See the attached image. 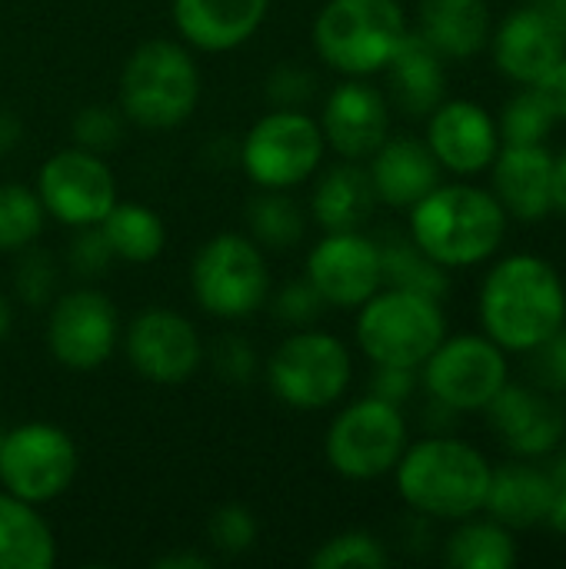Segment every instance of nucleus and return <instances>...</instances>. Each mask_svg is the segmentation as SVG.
<instances>
[{
    "mask_svg": "<svg viewBox=\"0 0 566 569\" xmlns=\"http://www.w3.org/2000/svg\"><path fill=\"white\" fill-rule=\"evenodd\" d=\"M354 377L350 350L344 340L324 330L297 327L277 343L267 363V383L274 397L294 410H327L334 407Z\"/></svg>",
    "mask_w": 566,
    "mask_h": 569,
    "instance_id": "obj_8",
    "label": "nucleus"
},
{
    "mask_svg": "<svg viewBox=\"0 0 566 569\" xmlns=\"http://www.w3.org/2000/svg\"><path fill=\"white\" fill-rule=\"evenodd\" d=\"M324 150L320 120L297 107H277L247 130L240 163L260 190H294L320 170Z\"/></svg>",
    "mask_w": 566,
    "mask_h": 569,
    "instance_id": "obj_9",
    "label": "nucleus"
},
{
    "mask_svg": "<svg viewBox=\"0 0 566 569\" xmlns=\"http://www.w3.org/2000/svg\"><path fill=\"white\" fill-rule=\"evenodd\" d=\"M10 323H13V310H10L7 297L0 293V343H3V340H7V333H10Z\"/></svg>",
    "mask_w": 566,
    "mask_h": 569,
    "instance_id": "obj_50",
    "label": "nucleus"
},
{
    "mask_svg": "<svg viewBox=\"0 0 566 569\" xmlns=\"http://www.w3.org/2000/svg\"><path fill=\"white\" fill-rule=\"evenodd\" d=\"M444 313L437 300L410 293V290H377L367 303H360L357 317V343L380 367H424V360L444 340Z\"/></svg>",
    "mask_w": 566,
    "mask_h": 569,
    "instance_id": "obj_7",
    "label": "nucleus"
},
{
    "mask_svg": "<svg viewBox=\"0 0 566 569\" xmlns=\"http://www.w3.org/2000/svg\"><path fill=\"white\" fill-rule=\"evenodd\" d=\"M550 480H554V483H566V447H564V453L557 457L554 470H550Z\"/></svg>",
    "mask_w": 566,
    "mask_h": 569,
    "instance_id": "obj_51",
    "label": "nucleus"
},
{
    "mask_svg": "<svg viewBox=\"0 0 566 569\" xmlns=\"http://www.w3.org/2000/svg\"><path fill=\"white\" fill-rule=\"evenodd\" d=\"M310 37L327 67L347 77H367L390 63L407 37V17L397 0H327Z\"/></svg>",
    "mask_w": 566,
    "mask_h": 569,
    "instance_id": "obj_5",
    "label": "nucleus"
},
{
    "mask_svg": "<svg viewBox=\"0 0 566 569\" xmlns=\"http://www.w3.org/2000/svg\"><path fill=\"white\" fill-rule=\"evenodd\" d=\"M123 110L117 107H107V103H90L83 107L73 123H70V133H73V147H83L90 153H110L120 147L123 140Z\"/></svg>",
    "mask_w": 566,
    "mask_h": 569,
    "instance_id": "obj_37",
    "label": "nucleus"
},
{
    "mask_svg": "<svg viewBox=\"0 0 566 569\" xmlns=\"http://www.w3.org/2000/svg\"><path fill=\"white\" fill-rule=\"evenodd\" d=\"M13 290L20 297V303L27 307H47L57 300V263L47 250L40 247H27L20 250L17 270H13Z\"/></svg>",
    "mask_w": 566,
    "mask_h": 569,
    "instance_id": "obj_38",
    "label": "nucleus"
},
{
    "mask_svg": "<svg viewBox=\"0 0 566 569\" xmlns=\"http://www.w3.org/2000/svg\"><path fill=\"white\" fill-rule=\"evenodd\" d=\"M20 137H23V120L13 110H3L0 107V153L17 150Z\"/></svg>",
    "mask_w": 566,
    "mask_h": 569,
    "instance_id": "obj_47",
    "label": "nucleus"
},
{
    "mask_svg": "<svg viewBox=\"0 0 566 569\" xmlns=\"http://www.w3.org/2000/svg\"><path fill=\"white\" fill-rule=\"evenodd\" d=\"M564 47L566 30L544 7L517 10L497 33V67L520 83H537L564 57Z\"/></svg>",
    "mask_w": 566,
    "mask_h": 569,
    "instance_id": "obj_20",
    "label": "nucleus"
},
{
    "mask_svg": "<svg viewBox=\"0 0 566 569\" xmlns=\"http://www.w3.org/2000/svg\"><path fill=\"white\" fill-rule=\"evenodd\" d=\"M554 207H560L566 213V153L560 160H554Z\"/></svg>",
    "mask_w": 566,
    "mask_h": 569,
    "instance_id": "obj_49",
    "label": "nucleus"
},
{
    "mask_svg": "<svg viewBox=\"0 0 566 569\" xmlns=\"http://www.w3.org/2000/svg\"><path fill=\"white\" fill-rule=\"evenodd\" d=\"M424 383L450 410H484L507 383V360L494 340L457 337L424 360Z\"/></svg>",
    "mask_w": 566,
    "mask_h": 569,
    "instance_id": "obj_15",
    "label": "nucleus"
},
{
    "mask_svg": "<svg viewBox=\"0 0 566 569\" xmlns=\"http://www.w3.org/2000/svg\"><path fill=\"white\" fill-rule=\"evenodd\" d=\"M490 13L484 0H424L420 33L440 57H470L484 47Z\"/></svg>",
    "mask_w": 566,
    "mask_h": 569,
    "instance_id": "obj_28",
    "label": "nucleus"
},
{
    "mask_svg": "<svg viewBox=\"0 0 566 569\" xmlns=\"http://www.w3.org/2000/svg\"><path fill=\"white\" fill-rule=\"evenodd\" d=\"M410 393H414V370L410 367H380L377 363V373H374V383H370V397L400 407Z\"/></svg>",
    "mask_w": 566,
    "mask_h": 569,
    "instance_id": "obj_43",
    "label": "nucleus"
},
{
    "mask_svg": "<svg viewBox=\"0 0 566 569\" xmlns=\"http://www.w3.org/2000/svg\"><path fill=\"white\" fill-rule=\"evenodd\" d=\"M327 303L320 300V293L314 290V283L304 277V280H294L287 283L277 297H274V313L287 323V327H310L320 310Z\"/></svg>",
    "mask_w": 566,
    "mask_h": 569,
    "instance_id": "obj_40",
    "label": "nucleus"
},
{
    "mask_svg": "<svg viewBox=\"0 0 566 569\" xmlns=\"http://www.w3.org/2000/svg\"><path fill=\"white\" fill-rule=\"evenodd\" d=\"M47 210L37 187L0 183V253H20L43 233Z\"/></svg>",
    "mask_w": 566,
    "mask_h": 569,
    "instance_id": "obj_32",
    "label": "nucleus"
},
{
    "mask_svg": "<svg viewBox=\"0 0 566 569\" xmlns=\"http://www.w3.org/2000/svg\"><path fill=\"white\" fill-rule=\"evenodd\" d=\"M214 367L220 377H227L230 383H247L254 377V367H257V357H254V347L244 343L240 337H224L217 347H214Z\"/></svg>",
    "mask_w": 566,
    "mask_h": 569,
    "instance_id": "obj_42",
    "label": "nucleus"
},
{
    "mask_svg": "<svg viewBox=\"0 0 566 569\" xmlns=\"http://www.w3.org/2000/svg\"><path fill=\"white\" fill-rule=\"evenodd\" d=\"M267 10L270 0H173V27L187 47L227 53L260 30Z\"/></svg>",
    "mask_w": 566,
    "mask_h": 569,
    "instance_id": "obj_19",
    "label": "nucleus"
},
{
    "mask_svg": "<svg viewBox=\"0 0 566 569\" xmlns=\"http://www.w3.org/2000/svg\"><path fill=\"white\" fill-rule=\"evenodd\" d=\"M113 263V250L103 237V230L93 223V227H77V237L70 243V270L77 277H87V280H97L110 270Z\"/></svg>",
    "mask_w": 566,
    "mask_h": 569,
    "instance_id": "obj_39",
    "label": "nucleus"
},
{
    "mask_svg": "<svg viewBox=\"0 0 566 569\" xmlns=\"http://www.w3.org/2000/svg\"><path fill=\"white\" fill-rule=\"evenodd\" d=\"M494 160L500 207H507L520 220H540L554 207V157L540 143H507Z\"/></svg>",
    "mask_w": 566,
    "mask_h": 569,
    "instance_id": "obj_23",
    "label": "nucleus"
},
{
    "mask_svg": "<svg viewBox=\"0 0 566 569\" xmlns=\"http://www.w3.org/2000/svg\"><path fill=\"white\" fill-rule=\"evenodd\" d=\"M190 290L203 313L244 320L270 297V263L260 243L244 233L210 237L190 263Z\"/></svg>",
    "mask_w": 566,
    "mask_h": 569,
    "instance_id": "obj_6",
    "label": "nucleus"
},
{
    "mask_svg": "<svg viewBox=\"0 0 566 569\" xmlns=\"http://www.w3.org/2000/svg\"><path fill=\"white\" fill-rule=\"evenodd\" d=\"M200 103V70L187 43L153 37L120 70V110L143 130H173Z\"/></svg>",
    "mask_w": 566,
    "mask_h": 569,
    "instance_id": "obj_4",
    "label": "nucleus"
},
{
    "mask_svg": "<svg viewBox=\"0 0 566 569\" xmlns=\"http://www.w3.org/2000/svg\"><path fill=\"white\" fill-rule=\"evenodd\" d=\"M380 243V273H384V283L397 287V290H410V293H420V297H430V300H440L447 293V273L437 260H430L417 243L414 237L404 240L397 233H390L387 240H377Z\"/></svg>",
    "mask_w": 566,
    "mask_h": 569,
    "instance_id": "obj_30",
    "label": "nucleus"
},
{
    "mask_svg": "<svg viewBox=\"0 0 566 569\" xmlns=\"http://www.w3.org/2000/svg\"><path fill=\"white\" fill-rule=\"evenodd\" d=\"M37 193L47 217H57L77 230L93 227L110 213L117 203V180L100 153L67 147L43 160L37 173Z\"/></svg>",
    "mask_w": 566,
    "mask_h": 569,
    "instance_id": "obj_12",
    "label": "nucleus"
},
{
    "mask_svg": "<svg viewBox=\"0 0 566 569\" xmlns=\"http://www.w3.org/2000/svg\"><path fill=\"white\" fill-rule=\"evenodd\" d=\"M307 280L327 307L354 310L384 283L380 243L360 230L327 233L307 257Z\"/></svg>",
    "mask_w": 566,
    "mask_h": 569,
    "instance_id": "obj_16",
    "label": "nucleus"
},
{
    "mask_svg": "<svg viewBox=\"0 0 566 569\" xmlns=\"http://www.w3.org/2000/svg\"><path fill=\"white\" fill-rule=\"evenodd\" d=\"M250 240L264 250H290L304 240L307 210L290 197V190H264L247 207Z\"/></svg>",
    "mask_w": 566,
    "mask_h": 569,
    "instance_id": "obj_31",
    "label": "nucleus"
},
{
    "mask_svg": "<svg viewBox=\"0 0 566 569\" xmlns=\"http://www.w3.org/2000/svg\"><path fill=\"white\" fill-rule=\"evenodd\" d=\"M550 497H554L550 473H540V470L520 463V467H504V470L490 473L484 507L494 513L497 523L524 530V527L547 520Z\"/></svg>",
    "mask_w": 566,
    "mask_h": 569,
    "instance_id": "obj_27",
    "label": "nucleus"
},
{
    "mask_svg": "<svg viewBox=\"0 0 566 569\" xmlns=\"http://www.w3.org/2000/svg\"><path fill=\"white\" fill-rule=\"evenodd\" d=\"M394 470L404 503L440 520H464L477 513L487 500L494 473L470 443L450 437H430L404 450Z\"/></svg>",
    "mask_w": 566,
    "mask_h": 569,
    "instance_id": "obj_2",
    "label": "nucleus"
},
{
    "mask_svg": "<svg viewBox=\"0 0 566 569\" xmlns=\"http://www.w3.org/2000/svg\"><path fill=\"white\" fill-rule=\"evenodd\" d=\"M77 467L80 453L63 427L33 420L0 437V487L33 507L63 497Z\"/></svg>",
    "mask_w": 566,
    "mask_h": 569,
    "instance_id": "obj_10",
    "label": "nucleus"
},
{
    "mask_svg": "<svg viewBox=\"0 0 566 569\" xmlns=\"http://www.w3.org/2000/svg\"><path fill=\"white\" fill-rule=\"evenodd\" d=\"M377 190L370 180V170H364L357 160L327 167L310 193V217L324 227V233L337 230H364V223L377 210Z\"/></svg>",
    "mask_w": 566,
    "mask_h": 569,
    "instance_id": "obj_24",
    "label": "nucleus"
},
{
    "mask_svg": "<svg viewBox=\"0 0 566 569\" xmlns=\"http://www.w3.org/2000/svg\"><path fill=\"white\" fill-rule=\"evenodd\" d=\"M480 317L497 347L537 350L564 327V283L557 270L537 257H507L484 283Z\"/></svg>",
    "mask_w": 566,
    "mask_h": 569,
    "instance_id": "obj_1",
    "label": "nucleus"
},
{
    "mask_svg": "<svg viewBox=\"0 0 566 569\" xmlns=\"http://www.w3.org/2000/svg\"><path fill=\"white\" fill-rule=\"evenodd\" d=\"M210 563H214L210 557H200V553H193V550L163 553V557H157V560H153V567L157 569H207Z\"/></svg>",
    "mask_w": 566,
    "mask_h": 569,
    "instance_id": "obj_46",
    "label": "nucleus"
},
{
    "mask_svg": "<svg viewBox=\"0 0 566 569\" xmlns=\"http://www.w3.org/2000/svg\"><path fill=\"white\" fill-rule=\"evenodd\" d=\"M97 227L103 230L113 250V260H123V263H153L167 243V227L160 213L143 203L117 200Z\"/></svg>",
    "mask_w": 566,
    "mask_h": 569,
    "instance_id": "obj_29",
    "label": "nucleus"
},
{
    "mask_svg": "<svg viewBox=\"0 0 566 569\" xmlns=\"http://www.w3.org/2000/svg\"><path fill=\"white\" fill-rule=\"evenodd\" d=\"M310 93H314V77L300 67H290V63L277 67L267 80V97L277 107H297L300 110V103L310 100Z\"/></svg>",
    "mask_w": 566,
    "mask_h": 569,
    "instance_id": "obj_41",
    "label": "nucleus"
},
{
    "mask_svg": "<svg viewBox=\"0 0 566 569\" xmlns=\"http://www.w3.org/2000/svg\"><path fill=\"white\" fill-rule=\"evenodd\" d=\"M427 147L440 167L454 173H480L497 157V127L484 107L470 100H450L434 110Z\"/></svg>",
    "mask_w": 566,
    "mask_h": 569,
    "instance_id": "obj_18",
    "label": "nucleus"
},
{
    "mask_svg": "<svg viewBox=\"0 0 566 569\" xmlns=\"http://www.w3.org/2000/svg\"><path fill=\"white\" fill-rule=\"evenodd\" d=\"M324 140L344 157V160H364L370 157L390 130V110L377 87L364 80H347L330 90L320 117Z\"/></svg>",
    "mask_w": 566,
    "mask_h": 569,
    "instance_id": "obj_17",
    "label": "nucleus"
},
{
    "mask_svg": "<svg viewBox=\"0 0 566 569\" xmlns=\"http://www.w3.org/2000/svg\"><path fill=\"white\" fill-rule=\"evenodd\" d=\"M540 373L547 383H554L557 390H566V333L557 330L544 347H540Z\"/></svg>",
    "mask_w": 566,
    "mask_h": 569,
    "instance_id": "obj_44",
    "label": "nucleus"
},
{
    "mask_svg": "<svg viewBox=\"0 0 566 569\" xmlns=\"http://www.w3.org/2000/svg\"><path fill=\"white\" fill-rule=\"evenodd\" d=\"M390 77V93L394 103L410 113V117H424L434 113L444 100V63L440 53L430 47V40L424 33H410L400 40V47L394 50L390 63L384 67Z\"/></svg>",
    "mask_w": 566,
    "mask_h": 569,
    "instance_id": "obj_25",
    "label": "nucleus"
},
{
    "mask_svg": "<svg viewBox=\"0 0 566 569\" xmlns=\"http://www.w3.org/2000/svg\"><path fill=\"white\" fill-rule=\"evenodd\" d=\"M554 483V480H550ZM547 520L554 530L566 533V483H554V497H550V510H547Z\"/></svg>",
    "mask_w": 566,
    "mask_h": 569,
    "instance_id": "obj_48",
    "label": "nucleus"
},
{
    "mask_svg": "<svg viewBox=\"0 0 566 569\" xmlns=\"http://www.w3.org/2000/svg\"><path fill=\"white\" fill-rule=\"evenodd\" d=\"M414 243L440 267L487 260L504 240V207L477 187H434L410 207Z\"/></svg>",
    "mask_w": 566,
    "mask_h": 569,
    "instance_id": "obj_3",
    "label": "nucleus"
},
{
    "mask_svg": "<svg viewBox=\"0 0 566 569\" xmlns=\"http://www.w3.org/2000/svg\"><path fill=\"white\" fill-rule=\"evenodd\" d=\"M484 410H487L490 423L500 430L504 443L520 457H540V453L554 450L557 440L564 437L560 410L530 390L504 383Z\"/></svg>",
    "mask_w": 566,
    "mask_h": 569,
    "instance_id": "obj_22",
    "label": "nucleus"
},
{
    "mask_svg": "<svg viewBox=\"0 0 566 569\" xmlns=\"http://www.w3.org/2000/svg\"><path fill=\"white\" fill-rule=\"evenodd\" d=\"M257 517L244 503H227L207 520V543L220 557H244L257 543Z\"/></svg>",
    "mask_w": 566,
    "mask_h": 569,
    "instance_id": "obj_35",
    "label": "nucleus"
},
{
    "mask_svg": "<svg viewBox=\"0 0 566 569\" xmlns=\"http://www.w3.org/2000/svg\"><path fill=\"white\" fill-rule=\"evenodd\" d=\"M534 90L544 97V103L554 110V117H566V57H560L537 83Z\"/></svg>",
    "mask_w": 566,
    "mask_h": 569,
    "instance_id": "obj_45",
    "label": "nucleus"
},
{
    "mask_svg": "<svg viewBox=\"0 0 566 569\" xmlns=\"http://www.w3.org/2000/svg\"><path fill=\"white\" fill-rule=\"evenodd\" d=\"M514 540L497 523H470L447 543V563L457 569H510Z\"/></svg>",
    "mask_w": 566,
    "mask_h": 569,
    "instance_id": "obj_33",
    "label": "nucleus"
},
{
    "mask_svg": "<svg viewBox=\"0 0 566 569\" xmlns=\"http://www.w3.org/2000/svg\"><path fill=\"white\" fill-rule=\"evenodd\" d=\"M120 340V317L107 293L80 287L50 303L47 350L67 370H97Z\"/></svg>",
    "mask_w": 566,
    "mask_h": 569,
    "instance_id": "obj_13",
    "label": "nucleus"
},
{
    "mask_svg": "<svg viewBox=\"0 0 566 569\" xmlns=\"http://www.w3.org/2000/svg\"><path fill=\"white\" fill-rule=\"evenodd\" d=\"M370 180L377 200L387 207H414L440 183V163L434 150L414 137L384 140L370 153Z\"/></svg>",
    "mask_w": 566,
    "mask_h": 569,
    "instance_id": "obj_21",
    "label": "nucleus"
},
{
    "mask_svg": "<svg viewBox=\"0 0 566 569\" xmlns=\"http://www.w3.org/2000/svg\"><path fill=\"white\" fill-rule=\"evenodd\" d=\"M327 463L344 480H377L390 473L407 450V423L400 407L364 397L337 413L327 430Z\"/></svg>",
    "mask_w": 566,
    "mask_h": 569,
    "instance_id": "obj_11",
    "label": "nucleus"
},
{
    "mask_svg": "<svg viewBox=\"0 0 566 569\" xmlns=\"http://www.w3.org/2000/svg\"><path fill=\"white\" fill-rule=\"evenodd\" d=\"M123 353L137 377L160 387H177L200 370L203 340L183 313L167 307H147L127 323Z\"/></svg>",
    "mask_w": 566,
    "mask_h": 569,
    "instance_id": "obj_14",
    "label": "nucleus"
},
{
    "mask_svg": "<svg viewBox=\"0 0 566 569\" xmlns=\"http://www.w3.org/2000/svg\"><path fill=\"white\" fill-rule=\"evenodd\" d=\"M390 563L387 547L364 530L337 533L327 543H320L310 557L314 569H380Z\"/></svg>",
    "mask_w": 566,
    "mask_h": 569,
    "instance_id": "obj_34",
    "label": "nucleus"
},
{
    "mask_svg": "<svg viewBox=\"0 0 566 569\" xmlns=\"http://www.w3.org/2000/svg\"><path fill=\"white\" fill-rule=\"evenodd\" d=\"M550 127H554V110L544 103V97L537 90H527L517 100H510V107L504 110V120H500V133L514 147L540 143L550 133Z\"/></svg>",
    "mask_w": 566,
    "mask_h": 569,
    "instance_id": "obj_36",
    "label": "nucleus"
},
{
    "mask_svg": "<svg viewBox=\"0 0 566 569\" xmlns=\"http://www.w3.org/2000/svg\"><path fill=\"white\" fill-rule=\"evenodd\" d=\"M57 560L50 523L33 503L0 493V569H47Z\"/></svg>",
    "mask_w": 566,
    "mask_h": 569,
    "instance_id": "obj_26",
    "label": "nucleus"
}]
</instances>
